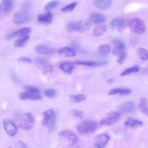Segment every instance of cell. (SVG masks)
<instances>
[{"instance_id": "cell-31", "label": "cell", "mask_w": 148, "mask_h": 148, "mask_svg": "<svg viewBox=\"0 0 148 148\" xmlns=\"http://www.w3.org/2000/svg\"><path fill=\"white\" fill-rule=\"evenodd\" d=\"M69 113L70 114L79 119H82L84 117V113L77 110H71L69 111Z\"/></svg>"}, {"instance_id": "cell-26", "label": "cell", "mask_w": 148, "mask_h": 148, "mask_svg": "<svg viewBox=\"0 0 148 148\" xmlns=\"http://www.w3.org/2000/svg\"><path fill=\"white\" fill-rule=\"evenodd\" d=\"M69 98L71 101L73 103L80 102L86 100V99L85 96L83 94L71 95Z\"/></svg>"}, {"instance_id": "cell-49", "label": "cell", "mask_w": 148, "mask_h": 148, "mask_svg": "<svg viewBox=\"0 0 148 148\" xmlns=\"http://www.w3.org/2000/svg\"><path fill=\"white\" fill-rule=\"evenodd\" d=\"M8 148H12L10 147H9Z\"/></svg>"}, {"instance_id": "cell-2", "label": "cell", "mask_w": 148, "mask_h": 148, "mask_svg": "<svg viewBox=\"0 0 148 148\" xmlns=\"http://www.w3.org/2000/svg\"><path fill=\"white\" fill-rule=\"evenodd\" d=\"M58 135L59 138L64 141L67 143V148L71 147L78 140L77 136L72 131L70 130H65L58 132Z\"/></svg>"}, {"instance_id": "cell-11", "label": "cell", "mask_w": 148, "mask_h": 148, "mask_svg": "<svg viewBox=\"0 0 148 148\" xmlns=\"http://www.w3.org/2000/svg\"><path fill=\"white\" fill-rule=\"evenodd\" d=\"M91 25L89 20L82 19L76 22V31L80 33L85 32L90 29Z\"/></svg>"}, {"instance_id": "cell-8", "label": "cell", "mask_w": 148, "mask_h": 148, "mask_svg": "<svg viewBox=\"0 0 148 148\" xmlns=\"http://www.w3.org/2000/svg\"><path fill=\"white\" fill-rule=\"evenodd\" d=\"M110 139L109 136L106 134H101L97 136L94 139L93 148H104Z\"/></svg>"}, {"instance_id": "cell-20", "label": "cell", "mask_w": 148, "mask_h": 148, "mask_svg": "<svg viewBox=\"0 0 148 148\" xmlns=\"http://www.w3.org/2000/svg\"><path fill=\"white\" fill-rule=\"evenodd\" d=\"M12 4V1L2 0L0 5V9L1 11L4 13H6L9 12L11 10Z\"/></svg>"}, {"instance_id": "cell-21", "label": "cell", "mask_w": 148, "mask_h": 148, "mask_svg": "<svg viewBox=\"0 0 148 148\" xmlns=\"http://www.w3.org/2000/svg\"><path fill=\"white\" fill-rule=\"evenodd\" d=\"M54 114L53 110L51 109L44 112L43 113L44 118L42 121V124L45 126L47 125Z\"/></svg>"}, {"instance_id": "cell-22", "label": "cell", "mask_w": 148, "mask_h": 148, "mask_svg": "<svg viewBox=\"0 0 148 148\" xmlns=\"http://www.w3.org/2000/svg\"><path fill=\"white\" fill-rule=\"evenodd\" d=\"M143 124V122L141 121L130 117L124 123L125 125L132 127L141 126Z\"/></svg>"}, {"instance_id": "cell-1", "label": "cell", "mask_w": 148, "mask_h": 148, "mask_svg": "<svg viewBox=\"0 0 148 148\" xmlns=\"http://www.w3.org/2000/svg\"><path fill=\"white\" fill-rule=\"evenodd\" d=\"M97 126V124L95 121L92 120H87L77 124L75 128L79 133L87 134L91 133L95 131Z\"/></svg>"}, {"instance_id": "cell-34", "label": "cell", "mask_w": 148, "mask_h": 148, "mask_svg": "<svg viewBox=\"0 0 148 148\" xmlns=\"http://www.w3.org/2000/svg\"><path fill=\"white\" fill-rule=\"evenodd\" d=\"M77 3L76 2L69 4L62 8L61 10L64 12H68L72 11L76 5Z\"/></svg>"}, {"instance_id": "cell-6", "label": "cell", "mask_w": 148, "mask_h": 148, "mask_svg": "<svg viewBox=\"0 0 148 148\" xmlns=\"http://www.w3.org/2000/svg\"><path fill=\"white\" fill-rule=\"evenodd\" d=\"M128 25L127 20L122 18H116L113 19L110 22V25L111 29L121 32Z\"/></svg>"}, {"instance_id": "cell-36", "label": "cell", "mask_w": 148, "mask_h": 148, "mask_svg": "<svg viewBox=\"0 0 148 148\" xmlns=\"http://www.w3.org/2000/svg\"><path fill=\"white\" fill-rule=\"evenodd\" d=\"M52 66L50 64L45 65L42 69V75H45L47 74H51L52 71Z\"/></svg>"}, {"instance_id": "cell-23", "label": "cell", "mask_w": 148, "mask_h": 148, "mask_svg": "<svg viewBox=\"0 0 148 148\" xmlns=\"http://www.w3.org/2000/svg\"><path fill=\"white\" fill-rule=\"evenodd\" d=\"M138 108L140 112L148 115L147 101L146 98H143L140 100Z\"/></svg>"}, {"instance_id": "cell-12", "label": "cell", "mask_w": 148, "mask_h": 148, "mask_svg": "<svg viewBox=\"0 0 148 148\" xmlns=\"http://www.w3.org/2000/svg\"><path fill=\"white\" fill-rule=\"evenodd\" d=\"M135 102L131 101H126L121 104L118 108V110L121 112H132L135 109Z\"/></svg>"}, {"instance_id": "cell-24", "label": "cell", "mask_w": 148, "mask_h": 148, "mask_svg": "<svg viewBox=\"0 0 148 148\" xmlns=\"http://www.w3.org/2000/svg\"><path fill=\"white\" fill-rule=\"evenodd\" d=\"M31 31V28L26 27L22 28L14 32L15 36L18 37H22L29 33Z\"/></svg>"}, {"instance_id": "cell-3", "label": "cell", "mask_w": 148, "mask_h": 148, "mask_svg": "<svg viewBox=\"0 0 148 148\" xmlns=\"http://www.w3.org/2000/svg\"><path fill=\"white\" fill-rule=\"evenodd\" d=\"M130 31L133 33L139 34L143 33L145 30V26L143 21L140 18H134L128 23Z\"/></svg>"}, {"instance_id": "cell-7", "label": "cell", "mask_w": 148, "mask_h": 148, "mask_svg": "<svg viewBox=\"0 0 148 148\" xmlns=\"http://www.w3.org/2000/svg\"><path fill=\"white\" fill-rule=\"evenodd\" d=\"M3 123L5 130L8 135L11 136L16 135L18 131V127L11 120L5 119L3 120Z\"/></svg>"}, {"instance_id": "cell-38", "label": "cell", "mask_w": 148, "mask_h": 148, "mask_svg": "<svg viewBox=\"0 0 148 148\" xmlns=\"http://www.w3.org/2000/svg\"><path fill=\"white\" fill-rule=\"evenodd\" d=\"M56 92L55 90L53 89H47L44 91V94L47 97L52 98L56 95Z\"/></svg>"}, {"instance_id": "cell-5", "label": "cell", "mask_w": 148, "mask_h": 148, "mask_svg": "<svg viewBox=\"0 0 148 148\" xmlns=\"http://www.w3.org/2000/svg\"><path fill=\"white\" fill-rule=\"evenodd\" d=\"M120 117V114L118 112H110L107 114L106 116L101 120L100 124L101 125L107 126L112 125L119 120Z\"/></svg>"}, {"instance_id": "cell-4", "label": "cell", "mask_w": 148, "mask_h": 148, "mask_svg": "<svg viewBox=\"0 0 148 148\" xmlns=\"http://www.w3.org/2000/svg\"><path fill=\"white\" fill-rule=\"evenodd\" d=\"M35 123V121L33 116L31 113L28 112L22 115L19 126L23 129L29 130L33 127Z\"/></svg>"}, {"instance_id": "cell-30", "label": "cell", "mask_w": 148, "mask_h": 148, "mask_svg": "<svg viewBox=\"0 0 148 148\" xmlns=\"http://www.w3.org/2000/svg\"><path fill=\"white\" fill-rule=\"evenodd\" d=\"M139 70L138 66H136L127 69L123 72L121 74V76L128 75L131 73L137 72Z\"/></svg>"}, {"instance_id": "cell-25", "label": "cell", "mask_w": 148, "mask_h": 148, "mask_svg": "<svg viewBox=\"0 0 148 148\" xmlns=\"http://www.w3.org/2000/svg\"><path fill=\"white\" fill-rule=\"evenodd\" d=\"M112 42L114 45V48L120 50H125V44L122 39L118 38H115L113 39Z\"/></svg>"}, {"instance_id": "cell-46", "label": "cell", "mask_w": 148, "mask_h": 148, "mask_svg": "<svg viewBox=\"0 0 148 148\" xmlns=\"http://www.w3.org/2000/svg\"><path fill=\"white\" fill-rule=\"evenodd\" d=\"M31 3L29 2L25 3L23 5V8L25 10H27L29 9L31 7Z\"/></svg>"}, {"instance_id": "cell-28", "label": "cell", "mask_w": 148, "mask_h": 148, "mask_svg": "<svg viewBox=\"0 0 148 148\" xmlns=\"http://www.w3.org/2000/svg\"><path fill=\"white\" fill-rule=\"evenodd\" d=\"M137 54L139 58L143 60H146L148 59L147 51L143 47H140L138 49Z\"/></svg>"}, {"instance_id": "cell-48", "label": "cell", "mask_w": 148, "mask_h": 148, "mask_svg": "<svg viewBox=\"0 0 148 148\" xmlns=\"http://www.w3.org/2000/svg\"><path fill=\"white\" fill-rule=\"evenodd\" d=\"M114 80V79L113 78H110L107 80L106 81L109 84H111L113 83Z\"/></svg>"}, {"instance_id": "cell-47", "label": "cell", "mask_w": 148, "mask_h": 148, "mask_svg": "<svg viewBox=\"0 0 148 148\" xmlns=\"http://www.w3.org/2000/svg\"><path fill=\"white\" fill-rule=\"evenodd\" d=\"M14 32H12L9 34L7 36V38L8 39H12L14 37Z\"/></svg>"}, {"instance_id": "cell-33", "label": "cell", "mask_w": 148, "mask_h": 148, "mask_svg": "<svg viewBox=\"0 0 148 148\" xmlns=\"http://www.w3.org/2000/svg\"><path fill=\"white\" fill-rule=\"evenodd\" d=\"M57 1H53L49 2L45 6L44 9L46 11H48L56 7L58 4Z\"/></svg>"}, {"instance_id": "cell-27", "label": "cell", "mask_w": 148, "mask_h": 148, "mask_svg": "<svg viewBox=\"0 0 148 148\" xmlns=\"http://www.w3.org/2000/svg\"><path fill=\"white\" fill-rule=\"evenodd\" d=\"M29 36L27 35L16 40L14 43V46L18 47L24 46L29 40Z\"/></svg>"}, {"instance_id": "cell-18", "label": "cell", "mask_w": 148, "mask_h": 148, "mask_svg": "<svg viewBox=\"0 0 148 148\" xmlns=\"http://www.w3.org/2000/svg\"><path fill=\"white\" fill-rule=\"evenodd\" d=\"M108 26L105 24H102L96 27L93 31V35L95 37L100 36L103 34L108 29Z\"/></svg>"}, {"instance_id": "cell-14", "label": "cell", "mask_w": 148, "mask_h": 148, "mask_svg": "<svg viewBox=\"0 0 148 148\" xmlns=\"http://www.w3.org/2000/svg\"><path fill=\"white\" fill-rule=\"evenodd\" d=\"M57 52L60 55L63 57H73L76 56L74 50L67 47L60 48L58 49Z\"/></svg>"}, {"instance_id": "cell-43", "label": "cell", "mask_w": 148, "mask_h": 148, "mask_svg": "<svg viewBox=\"0 0 148 148\" xmlns=\"http://www.w3.org/2000/svg\"><path fill=\"white\" fill-rule=\"evenodd\" d=\"M16 148H28L27 145L22 141H18L16 144Z\"/></svg>"}, {"instance_id": "cell-10", "label": "cell", "mask_w": 148, "mask_h": 148, "mask_svg": "<svg viewBox=\"0 0 148 148\" xmlns=\"http://www.w3.org/2000/svg\"><path fill=\"white\" fill-rule=\"evenodd\" d=\"M35 51L38 54L46 55L53 53L55 49L52 47L45 44H39L35 47Z\"/></svg>"}, {"instance_id": "cell-42", "label": "cell", "mask_w": 148, "mask_h": 148, "mask_svg": "<svg viewBox=\"0 0 148 148\" xmlns=\"http://www.w3.org/2000/svg\"><path fill=\"white\" fill-rule=\"evenodd\" d=\"M18 62L25 63H31L32 62V60L29 58L21 57L18 58L17 59Z\"/></svg>"}, {"instance_id": "cell-45", "label": "cell", "mask_w": 148, "mask_h": 148, "mask_svg": "<svg viewBox=\"0 0 148 148\" xmlns=\"http://www.w3.org/2000/svg\"><path fill=\"white\" fill-rule=\"evenodd\" d=\"M108 63L107 61H104L100 62H96L94 67L99 66L107 64Z\"/></svg>"}, {"instance_id": "cell-35", "label": "cell", "mask_w": 148, "mask_h": 148, "mask_svg": "<svg viewBox=\"0 0 148 148\" xmlns=\"http://www.w3.org/2000/svg\"><path fill=\"white\" fill-rule=\"evenodd\" d=\"M73 63L78 65H82L85 66L94 67L96 62L92 61H82L77 60L75 61Z\"/></svg>"}, {"instance_id": "cell-19", "label": "cell", "mask_w": 148, "mask_h": 148, "mask_svg": "<svg viewBox=\"0 0 148 148\" xmlns=\"http://www.w3.org/2000/svg\"><path fill=\"white\" fill-rule=\"evenodd\" d=\"M131 90L129 89L123 88H117L111 90L108 92L110 95L119 94L122 95H125L130 94Z\"/></svg>"}, {"instance_id": "cell-44", "label": "cell", "mask_w": 148, "mask_h": 148, "mask_svg": "<svg viewBox=\"0 0 148 148\" xmlns=\"http://www.w3.org/2000/svg\"><path fill=\"white\" fill-rule=\"evenodd\" d=\"M18 98L22 100H25L28 99L27 94L25 92L20 93L18 95Z\"/></svg>"}, {"instance_id": "cell-15", "label": "cell", "mask_w": 148, "mask_h": 148, "mask_svg": "<svg viewBox=\"0 0 148 148\" xmlns=\"http://www.w3.org/2000/svg\"><path fill=\"white\" fill-rule=\"evenodd\" d=\"M95 6L97 8L101 10H105L109 8L112 4V1L94 0L93 2Z\"/></svg>"}, {"instance_id": "cell-13", "label": "cell", "mask_w": 148, "mask_h": 148, "mask_svg": "<svg viewBox=\"0 0 148 148\" xmlns=\"http://www.w3.org/2000/svg\"><path fill=\"white\" fill-rule=\"evenodd\" d=\"M53 19L52 14L50 12L39 14L37 16L38 22L45 25H48L51 23Z\"/></svg>"}, {"instance_id": "cell-40", "label": "cell", "mask_w": 148, "mask_h": 148, "mask_svg": "<svg viewBox=\"0 0 148 148\" xmlns=\"http://www.w3.org/2000/svg\"><path fill=\"white\" fill-rule=\"evenodd\" d=\"M26 92L28 95V99H29L31 100H36L42 98V96L40 93H31Z\"/></svg>"}, {"instance_id": "cell-37", "label": "cell", "mask_w": 148, "mask_h": 148, "mask_svg": "<svg viewBox=\"0 0 148 148\" xmlns=\"http://www.w3.org/2000/svg\"><path fill=\"white\" fill-rule=\"evenodd\" d=\"M117 60L120 64H122L125 60L127 57V54L125 51L120 53L117 56Z\"/></svg>"}, {"instance_id": "cell-17", "label": "cell", "mask_w": 148, "mask_h": 148, "mask_svg": "<svg viewBox=\"0 0 148 148\" xmlns=\"http://www.w3.org/2000/svg\"><path fill=\"white\" fill-rule=\"evenodd\" d=\"M106 20L105 16L102 14L98 13H93L89 16L90 22L95 23H99L104 22Z\"/></svg>"}, {"instance_id": "cell-9", "label": "cell", "mask_w": 148, "mask_h": 148, "mask_svg": "<svg viewBox=\"0 0 148 148\" xmlns=\"http://www.w3.org/2000/svg\"><path fill=\"white\" fill-rule=\"evenodd\" d=\"M29 16L25 11H19L16 13L13 18V22L16 25H21L26 22L29 19Z\"/></svg>"}, {"instance_id": "cell-29", "label": "cell", "mask_w": 148, "mask_h": 148, "mask_svg": "<svg viewBox=\"0 0 148 148\" xmlns=\"http://www.w3.org/2000/svg\"><path fill=\"white\" fill-rule=\"evenodd\" d=\"M98 51L103 54L109 53L111 50L110 46L108 44H105L101 45L98 48Z\"/></svg>"}, {"instance_id": "cell-32", "label": "cell", "mask_w": 148, "mask_h": 148, "mask_svg": "<svg viewBox=\"0 0 148 148\" xmlns=\"http://www.w3.org/2000/svg\"><path fill=\"white\" fill-rule=\"evenodd\" d=\"M23 88L25 92L31 93H40V91L38 88L28 86H24Z\"/></svg>"}, {"instance_id": "cell-41", "label": "cell", "mask_w": 148, "mask_h": 148, "mask_svg": "<svg viewBox=\"0 0 148 148\" xmlns=\"http://www.w3.org/2000/svg\"><path fill=\"white\" fill-rule=\"evenodd\" d=\"M76 22H71L69 23L66 26L67 30L70 32L76 31Z\"/></svg>"}, {"instance_id": "cell-16", "label": "cell", "mask_w": 148, "mask_h": 148, "mask_svg": "<svg viewBox=\"0 0 148 148\" xmlns=\"http://www.w3.org/2000/svg\"><path fill=\"white\" fill-rule=\"evenodd\" d=\"M73 63L70 62H64L61 63L59 65L60 69L64 73L71 74L74 68Z\"/></svg>"}, {"instance_id": "cell-39", "label": "cell", "mask_w": 148, "mask_h": 148, "mask_svg": "<svg viewBox=\"0 0 148 148\" xmlns=\"http://www.w3.org/2000/svg\"><path fill=\"white\" fill-rule=\"evenodd\" d=\"M56 115L54 114L49 121L48 125L49 130L50 131L53 130L55 127Z\"/></svg>"}]
</instances>
